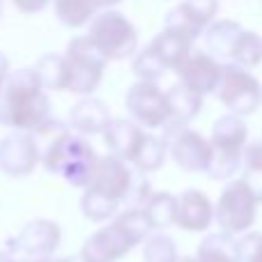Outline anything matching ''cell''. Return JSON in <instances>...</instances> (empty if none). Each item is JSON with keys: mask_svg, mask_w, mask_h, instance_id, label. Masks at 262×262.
Instances as JSON below:
<instances>
[{"mask_svg": "<svg viewBox=\"0 0 262 262\" xmlns=\"http://www.w3.org/2000/svg\"><path fill=\"white\" fill-rule=\"evenodd\" d=\"M124 104L131 120L145 129H163L170 120L166 92L152 81H136L129 88Z\"/></svg>", "mask_w": 262, "mask_h": 262, "instance_id": "cell-11", "label": "cell"}, {"mask_svg": "<svg viewBox=\"0 0 262 262\" xmlns=\"http://www.w3.org/2000/svg\"><path fill=\"white\" fill-rule=\"evenodd\" d=\"M39 145V163L51 172L60 175L76 189H85L97 163L92 145L83 136L69 131L67 124L49 118L41 127L32 131Z\"/></svg>", "mask_w": 262, "mask_h": 262, "instance_id": "cell-1", "label": "cell"}, {"mask_svg": "<svg viewBox=\"0 0 262 262\" xmlns=\"http://www.w3.org/2000/svg\"><path fill=\"white\" fill-rule=\"evenodd\" d=\"M0 16H3V0H0Z\"/></svg>", "mask_w": 262, "mask_h": 262, "instance_id": "cell-39", "label": "cell"}, {"mask_svg": "<svg viewBox=\"0 0 262 262\" xmlns=\"http://www.w3.org/2000/svg\"><path fill=\"white\" fill-rule=\"evenodd\" d=\"M51 118V99L35 72H9L0 88V127L12 131H35Z\"/></svg>", "mask_w": 262, "mask_h": 262, "instance_id": "cell-2", "label": "cell"}, {"mask_svg": "<svg viewBox=\"0 0 262 262\" xmlns=\"http://www.w3.org/2000/svg\"><path fill=\"white\" fill-rule=\"evenodd\" d=\"M244 184L249 186V191L253 193L255 203H262V170H253V168H244V175H242Z\"/></svg>", "mask_w": 262, "mask_h": 262, "instance_id": "cell-32", "label": "cell"}, {"mask_svg": "<svg viewBox=\"0 0 262 262\" xmlns=\"http://www.w3.org/2000/svg\"><path fill=\"white\" fill-rule=\"evenodd\" d=\"M177 244L172 237L163 235V232H154V235L145 237L143 246V262H177Z\"/></svg>", "mask_w": 262, "mask_h": 262, "instance_id": "cell-28", "label": "cell"}, {"mask_svg": "<svg viewBox=\"0 0 262 262\" xmlns=\"http://www.w3.org/2000/svg\"><path fill=\"white\" fill-rule=\"evenodd\" d=\"M239 262H262V232L249 230L237 239Z\"/></svg>", "mask_w": 262, "mask_h": 262, "instance_id": "cell-30", "label": "cell"}, {"mask_svg": "<svg viewBox=\"0 0 262 262\" xmlns=\"http://www.w3.org/2000/svg\"><path fill=\"white\" fill-rule=\"evenodd\" d=\"M88 39L106 60H127L138 51V30L118 9L97 14L88 28Z\"/></svg>", "mask_w": 262, "mask_h": 262, "instance_id": "cell-6", "label": "cell"}, {"mask_svg": "<svg viewBox=\"0 0 262 262\" xmlns=\"http://www.w3.org/2000/svg\"><path fill=\"white\" fill-rule=\"evenodd\" d=\"M35 72L37 81L41 83L44 90H55V92H62L67 90V60H64L62 53H46L41 55L39 60L35 62L32 67Z\"/></svg>", "mask_w": 262, "mask_h": 262, "instance_id": "cell-23", "label": "cell"}, {"mask_svg": "<svg viewBox=\"0 0 262 262\" xmlns=\"http://www.w3.org/2000/svg\"><path fill=\"white\" fill-rule=\"evenodd\" d=\"M26 262H74L72 258H53V255H46V258H32Z\"/></svg>", "mask_w": 262, "mask_h": 262, "instance_id": "cell-35", "label": "cell"}, {"mask_svg": "<svg viewBox=\"0 0 262 262\" xmlns=\"http://www.w3.org/2000/svg\"><path fill=\"white\" fill-rule=\"evenodd\" d=\"M198 262H239L237 237L228 232H212L198 244Z\"/></svg>", "mask_w": 262, "mask_h": 262, "instance_id": "cell-22", "label": "cell"}, {"mask_svg": "<svg viewBox=\"0 0 262 262\" xmlns=\"http://www.w3.org/2000/svg\"><path fill=\"white\" fill-rule=\"evenodd\" d=\"M99 3V9H113L115 5H120L122 0H97Z\"/></svg>", "mask_w": 262, "mask_h": 262, "instance_id": "cell-36", "label": "cell"}, {"mask_svg": "<svg viewBox=\"0 0 262 262\" xmlns=\"http://www.w3.org/2000/svg\"><path fill=\"white\" fill-rule=\"evenodd\" d=\"M168 154L172 161L186 172H207L212 163V145L200 131L189 127H166L163 129Z\"/></svg>", "mask_w": 262, "mask_h": 262, "instance_id": "cell-10", "label": "cell"}, {"mask_svg": "<svg viewBox=\"0 0 262 262\" xmlns=\"http://www.w3.org/2000/svg\"><path fill=\"white\" fill-rule=\"evenodd\" d=\"M101 136H104V143L113 157H118L120 161H124V163H131L140 149L145 131L140 124H136L134 120L113 118Z\"/></svg>", "mask_w": 262, "mask_h": 262, "instance_id": "cell-17", "label": "cell"}, {"mask_svg": "<svg viewBox=\"0 0 262 262\" xmlns=\"http://www.w3.org/2000/svg\"><path fill=\"white\" fill-rule=\"evenodd\" d=\"M111 111L108 106L101 99L95 97H83L69 111V127L74 131H78L81 136H95V134H104V129L111 122Z\"/></svg>", "mask_w": 262, "mask_h": 262, "instance_id": "cell-19", "label": "cell"}, {"mask_svg": "<svg viewBox=\"0 0 262 262\" xmlns=\"http://www.w3.org/2000/svg\"><path fill=\"white\" fill-rule=\"evenodd\" d=\"M39 166V145L30 131H12L0 138V172L28 177Z\"/></svg>", "mask_w": 262, "mask_h": 262, "instance_id": "cell-13", "label": "cell"}, {"mask_svg": "<svg viewBox=\"0 0 262 262\" xmlns=\"http://www.w3.org/2000/svg\"><path fill=\"white\" fill-rule=\"evenodd\" d=\"M136 172L118 157H99L92 177L81 195V212L88 221L101 223L120 212V205L127 200Z\"/></svg>", "mask_w": 262, "mask_h": 262, "instance_id": "cell-3", "label": "cell"}, {"mask_svg": "<svg viewBox=\"0 0 262 262\" xmlns=\"http://www.w3.org/2000/svg\"><path fill=\"white\" fill-rule=\"evenodd\" d=\"M228 62L239 64L244 69H253L262 62V37L253 30H244L242 28L239 35L235 37L230 49V60Z\"/></svg>", "mask_w": 262, "mask_h": 262, "instance_id": "cell-26", "label": "cell"}, {"mask_svg": "<svg viewBox=\"0 0 262 262\" xmlns=\"http://www.w3.org/2000/svg\"><path fill=\"white\" fill-rule=\"evenodd\" d=\"M0 262H18L9 251H0Z\"/></svg>", "mask_w": 262, "mask_h": 262, "instance_id": "cell-37", "label": "cell"}, {"mask_svg": "<svg viewBox=\"0 0 262 262\" xmlns=\"http://www.w3.org/2000/svg\"><path fill=\"white\" fill-rule=\"evenodd\" d=\"M55 16L64 28H83L99 14L97 0H51Z\"/></svg>", "mask_w": 262, "mask_h": 262, "instance_id": "cell-24", "label": "cell"}, {"mask_svg": "<svg viewBox=\"0 0 262 262\" xmlns=\"http://www.w3.org/2000/svg\"><path fill=\"white\" fill-rule=\"evenodd\" d=\"M214 221V205L200 189H186L177 195L175 226L186 232H205Z\"/></svg>", "mask_w": 262, "mask_h": 262, "instance_id": "cell-16", "label": "cell"}, {"mask_svg": "<svg viewBox=\"0 0 262 262\" xmlns=\"http://www.w3.org/2000/svg\"><path fill=\"white\" fill-rule=\"evenodd\" d=\"M249 143V127L239 115H223L212 127V163L207 175L212 180H230L242 166V152Z\"/></svg>", "mask_w": 262, "mask_h": 262, "instance_id": "cell-5", "label": "cell"}, {"mask_svg": "<svg viewBox=\"0 0 262 262\" xmlns=\"http://www.w3.org/2000/svg\"><path fill=\"white\" fill-rule=\"evenodd\" d=\"M175 205H177V195L168 193V191H152L143 205V212L149 221V228L161 230V228L175 226Z\"/></svg>", "mask_w": 262, "mask_h": 262, "instance_id": "cell-25", "label": "cell"}, {"mask_svg": "<svg viewBox=\"0 0 262 262\" xmlns=\"http://www.w3.org/2000/svg\"><path fill=\"white\" fill-rule=\"evenodd\" d=\"M221 69H223V62H219L216 58H212V55L205 53V51H198V53L193 51V53L180 64L177 74H180L182 85L193 90L195 95L205 97L216 90L219 78H221Z\"/></svg>", "mask_w": 262, "mask_h": 262, "instance_id": "cell-15", "label": "cell"}, {"mask_svg": "<svg viewBox=\"0 0 262 262\" xmlns=\"http://www.w3.org/2000/svg\"><path fill=\"white\" fill-rule=\"evenodd\" d=\"M64 60H67V74H69L67 92L90 97L101 85V81H104V72H106L108 60L88 39V35L74 37L69 41Z\"/></svg>", "mask_w": 262, "mask_h": 262, "instance_id": "cell-7", "label": "cell"}, {"mask_svg": "<svg viewBox=\"0 0 262 262\" xmlns=\"http://www.w3.org/2000/svg\"><path fill=\"white\" fill-rule=\"evenodd\" d=\"M12 72V67H9V58L5 53H0V88H3L5 78H7V74Z\"/></svg>", "mask_w": 262, "mask_h": 262, "instance_id": "cell-34", "label": "cell"}, {"mask_svg": "<svg viewBox=\"0 0 262 262\" xmlns=\"http://www.w3.org/2000/svg\"><path fill=\"white\" fill-rule=\"evenodd\" d=\"M166 97H168V106H170V120H168L166 127H186L203 108V97L195 95L193 90H189L182 83L172 85L166 92Z\"/></svg>", "mask_w": 262, "mask_h": 262, "instance_id": "cell-20", "label": "cell"}, {"mask_svg": "<svg viewBox=\"0 0 262 262\" xmlns=\"http://www.w3.org/2000/svg\"><path fill=\"white\" fill-rule=\"evenodd\" d=\"M62 242V230L51 219H32L21 228L16 237L7 239L9 253H21L26 258H46L53 255Z\"/></svg>", "mask_w": 262, "mask_h": 262, "instance_id": "cell-12", "label": "cell"}, {"mask_svg": "<svg viewBox=\"0 0 262 262\" xmlns=\"http://www.w3.org/2000/svg\"><path fill=\"white\" fill-rule=\"evenodd\" d=\"M242 166L253 168V170H262V138L249 140L242 152Z\"/></svg>", "mask_w": 262, "mask_h": 262, "instance_id": "cell-31", "label": "cell"}, {"mask_svg": "<svg viewBox=\"0 0 262 262\" xmlns=\"http://www.w3.org/2000/svg\"><path fill=\"white\" fill-rule=\"evenodd\" d=\"M51 0H12V5L26 16H32V14H39L49 7Z\"/></svg>", "mask_w": 262, "mask_h": 262, "instance_id": "cell-33", "label": "cell"}, {"mask_svg": "<svg viewBox=\"0 0 262 262\" xmlns=\"http://www.w3.org/2000/svg\"><path fill=\"white\" fill-rule=\"evenodd\" d=\"M258 203H255L253 193L244 180H230L223 186L221 195H219L216 205H214V221L219 223L221 232L237 237L244 235L253 228L255 223V212H258Z\"/></svg>", "mask_w": 262, "mask_h": 262, "instance_id": "cell-9", "label": "cell"}, {"mask_svg": "<svg viewBox=\"0 0 262 262\" xmlns=\"http://www.w3.org/2000/svg\"><path fill=\"white\" fill-rule=\"evenodd\" d=\"M219 0H182L168 12L166 28H177L191 39H198L205 28L216 18Z\"/></svg>", "mask_w": 262, "mask_h": 262, "instance_id": "cell-14", "label": "cell"}, {"mask_svg": "<svg viewBox=\"0 0 262 262\" xmlns=\"http://www.w3.org/2000/svg\"><path fill=\"white\" fill-rule=\"evenodd\" d=\"M193 41L186 32L177 30V28H163L157 37L147 44V49L154 53V58L161 62L166 72H177L180 64L193 53Z\"/></svg>", "mask_w": 262, "mask_h": 262, "instance_id": "cell-18", "label": "cell"}, {"mask_svg": "<svg viewBox=\"0 0 262 262\" xmlns=\"http://www.w3.org/2000/svg\"><path fill=\"white\" fill-rule=\"evenodd\" d=\"M136 58H134V64H131V69H134V74H136V78L138 81H152V83H157L159 78L166 74V69L161 67V62H159L157 58H154V53L145 46L143 51H136Z\"/></svg>", "mask_w": 262, "mask_h": 262, "instance_id": "cell-29", "label": "cell"}, {"mask_svg": "<svg viewBox=\"0 0 262 262\" xmlns=\"http://www.w3.org/2000/svg\"><path fill=\"white\" fill-rule=\"evenodd\" d=\"M242 26L237 21H230V18H221V21H216L214 18L212 23H209L207 28H205V53H209L212 58H216L219 62L221 60H230V49H232V41H235V37L239 35Z\"/></svg>", "mask_w": 262, "mask_h": 262, "instance_id": "cell-21", "label": "cell"}, {"mask_svg": "<svg viewBox=\"0 0 262 262\" xmlns=\"http://www.w3.org/2000/svg\"><path fill=\"white\" fill-rule=\"evenodd\" d=\"M177 262H198V258H193V255H184V258H177Z\"/></svg>", "mask_w": 262, "mask_h": 262, "instance_id": "cell-38", "label": "cell"}, {"mask_svg": "<svg viewBox=\"0 0 262 262\" xmlns=\"http://www.w3.org/2000/svg\"><path fill=\"white\" fill-rule=\"evenodd\" d=\"M166 154H168L166 138L145 131V138H143V143H140V149H138V154H136V159L131 163L136 166V172L147 175V172H154L163 166Z\"/></svg>", "mask_w": 262, "mask_h": 262, "instance_id": "cell-27", "label": "cell"}, {"mask_svg": "<svg viewBox=\"0 0 262 262\" xmlns=\"http://www.w3.org/2000/svg\"><path fill=\"white\" fill-rule=\"evenodd\" d=\"M216 97L232 115H253L262 106V85L260 81L239 64L226 62L221 69V78L216 85Z\"/></svg>", "mask_w": 262, "mask_h": 262, "instance_id": "cell-8", "label": "cell"}, {"mask_svg": "<svg viewBox=\"0 0 262 262\" xmlns=\"http://www.w3.org/2000/svg\"><path fill=\"white\" fill-rule=\"evenodd\" d=\"M149 232L152 228H149L143 207L124 209L108 226L99 228L83 242L81 262H118L136 244L145 242Z\"/></svg>", "mask_w": 262, "mask_h": 262, "instance_id": "cell-4", "label": "cell"}]
</instances>
